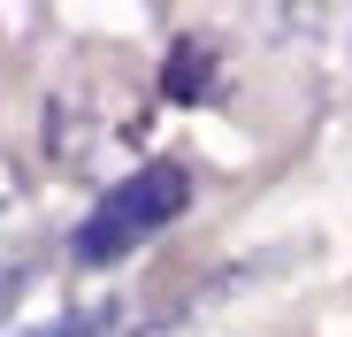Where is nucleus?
<instances>
[{"mask_svg": "<svg viewBox=\"0 0 352 337\" xmlns=\"http://www.w3.org/2000/svg\"><path fill=\"white\" fill-rule=\"evenodd\" d=\"M107 329H115V299H85V307L54 314V322H38V329H23V337H107Z\"/></svg>", "mask_w": 352, "mask_h": 337, "instance_id": "nucleus-3", "label": "nucleus"}, {"mask_svg": "<svg viewBox=\"0 0 352 337\" xmlns=\"http://www.w3.org/2000/svg\"><path fill=\"white\" fill-rule=\"evenodd\" d=\"M184 207H192L184 161H146V168H131L123 184L100 192V207L77 222V238H69V261L77 268H115L123 253H138L146 238H161Z\"/></svg>", "mask_w": 352, "mask_h": 337, "instance_id": "nucleus-1", "label": "nucleus"}, {"mask_svg": "<svg viewBox=\"0 0 352 337\" xmlns=\"http://www.w3.org/2000/svg\"><path fill=\"white\" fill-rule=\"evenodd\" d=\"M207 85H214V46L199 31H184L168 46V62H161V92L168 100H207Z\"/></svg>", "mask_w": 352, "mask_h": 337, "instance_id": "nucleus-2", "label": "nucleus"}, {"mask_svg": "<svg viewBox=\"0 0 352 337\" xmlns=\"http://www.w3.org/2000/svg\"><path fill=\"white\" fill-rule=\"evenodd\" d=\"M23 284H31V261H23V253H8V261H0V307H8Z\"/></svg>", "mask_w": 352, "mask_h": 337, "instance_id": "nucleus-4", "label": "nucleus"}, {"mask_svg": "<svg viewBox=\"0 0 352 337\" xmlns=\"http://www.w3.org/2000/svg\"><path fill=\"white\" fill-rule=\"evenodd\" d=\"M0 199H16V168L8 161H0Z\"/></svg>", "mask_w": 352, "mask_h": 337, "instance_id": "nucleus-5", "label": "nucleus"}]
</instances>
